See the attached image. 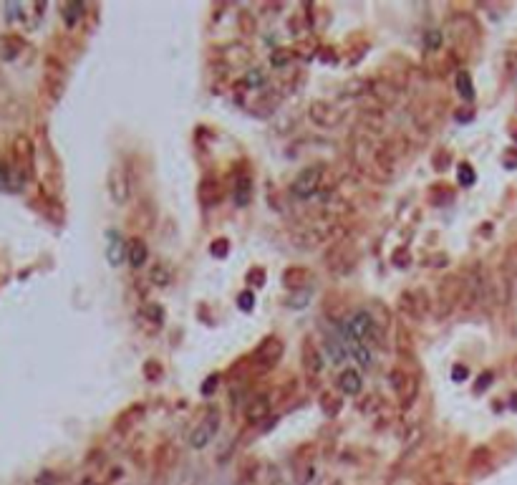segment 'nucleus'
<instances>
[{"label":"nucleus","mask_w":517,"mask_h":485,"mask_svg":"<svg viewBox=\"0 0 517 485\" xmlns=\"http://www.w3.org/2000/svg\"><path fill=\"white\" fill-rule=\"evenodd\" d=\"M300 364H303L305 374H308L310 379H316V377L323 374V352L316 347V341L313 339L303 341V349H300Z\"/></svg>","instance_id":"nucleus-6"},{"label":"nucleus","mask_w":517,"mask_h":485,"mask_svg":"<svg viewBox=\"0 0 517 485\" xmlns=\"http://www.w3.org/2000/svg\"><path fill=\"white\" fill-rule=\"evenodd\" d=\"M280 357H283V341L275 339V336L265 339L258 347V352H255V362H258V367H263V369L275 367V364L280 362Z\"/></svg>","instance_id":"nucleus-7"},{"label":"nucleus","mask_w":517,"mask_h":485,"mask_svg":"<svg viewBox=\"0 0 517 485\" xmlns=\"http://www.w3.org/2000/svg\"><path fill=\"white\" fill-rule=\"evenodd\" d=\"M152 278H154V281H159V286H167L169 278H172V271H169V268L161 263V266H157L154 271H152Z\"/></svg>","instance_id":"nucleus-21"},{"label":"nucleus","mask_w":517,"mask_h":485,"mask_svg":"<svg viewBox=\"0 0 517 485\" xmlns=\"http://www.w3.org/2000/svg\"><path fill=\"white\" fill-rule=\"evenodd\" d=\"M139 316L147 318V321L154 323V326H161V321H164V311H161V306H157V303H144Z\"/></svg>","instance_id":"nucleus-17"},{"label":"nucleus","mask_w":517,"mask_h":485,"mask_svg":"<svg viewBox=\"0 0 517 485\" xmlns=\"http://www.w3.org/2000/svg\"><path fill=\"white\" fill-rule=\"evenodd\" d=\"M235 200H237V205H247V200H250V182H247V177L237 179V185H235Z\"/></svg>","instance_id":"nucleus-20"},{"label":"nucleus","mask_w":517,"mask_h":485,"mask_svg":"<svg viewBox=\"0 0 517 485\" xmlns=\"http://www.w3.org/2000/svg\"><path fill=\"white\" fill-rule=\"evenodd\" d=\"M460 377H462V379H465V377H467V369H465V367H462V369H460V367L454 369V379H460Z\"/></svg>","instance_id":"nucleus-27"},{"label":"nucleus","mask_w":517,"mask_h":485,"mask_svg":"<svg viewBox=\"0 0 517 485\" xmlns=\"http://www.w3.org/2000/svg\"><path fill=\"white\" fill-rule=\"evenodd\" d=\"M457 89H460V94L467 99V101H470V99H475V89H472L470 74H465V71H462V74L457 76Z\"/></svg>","instance_id":"nucleus-19"},{"label":"nucleus","mask_w":517,"mask_h":485,"mask_svg":"<svg viewBox=\"0 0 517 485\" xmlns=\"http://www.w3.org/2000/svg\"><path fill=\"white\" fill-rule=\"evenodd\" d=\"M220 197H222V190H220V185L215 182V179L207 177L205 182H200V200L205 202L207 208H212V205H217Z\"/></svg>","instance_id":"nucleus-14"},{"label":"nucleus","mask_w":517,"mask_h":485,"mask_svg":"<svg viewBox=\"0 0 517 485\" xmlns=\"http://www.w3.org/2000/svg\"><path fill=\"white\" fill-rule=\"evenodd\" d=\"M245 84H247V87H250V89H263L265 84H268V76H265V71L253 69V71H247Z\"/></svg>","instance_id":"nucleus-18"},{"label":"nucleus","mask_w":517,"mask_h":485,"mask_svg":"<svg viewBox=\"0 0 517 485\" xmlns=\"http://www.w3.org/2000/svg\"><path fill=\"white\" fill-rule=\"evenodd\" d=\"M321 177H323L321 165H310V167L300 169V174L293 179L290 190H293V195L300 197V200H310V197L321 190Z\"/></svg>","instance_id":"nucleus-4"},{"label":"nucleus","mask_w":517,"mask_h":485,"mask_svg":"<svg viewBox=\"0 0 517 485\" xmlns=\"http://www.w3.org/2000/svg\"><path fill=\"white\" fill-rule=\"evenodd\" d=\"M220 430V412L217 410H207L205 417L195 425V430L190 433V447L195 450H202L207 445L212 442V437L217 435Z\"/></svg>","instance_id":"nucleus-3"},{"label":"nucleus","mask_w":517,"mask_h":485,"mask_svg":"<svg viewBox=\"0 0 517 485\" xmlns=\"http://www.w3.org/2000/svg\"><path fill=\"white\" fill-rule=\"evenodd\" d=\"M397 392H399V399H402L404 404H409L416 394H419V384H416L414 377L402 374V381L397 384Z\"/></svg>","instance_id":"nucleus-16"},{"label":"nucleus","mask_w":517,"mask_h":485,"mask_svg":"<svg viewBox=\"0 0 517 485\" xmlns=\"http://www.w3.org/2000/svg\"><path fill=\"white\" fill-rule=\"evenodd\" d=\"M288 56H290V53H288V51L275 53V61H273V64H275V66H285V64H288Z\"/></svg>","instance_id":"nucleus-25"},{"label":"nucleus","mask_w":517,"mask_h":485,"mask_svg":"<svg viewBox=\"0 0 517 485\" xmlns=\"http://www.w3.org/2000/svg\"><path fill=\"white\" fill-rule=\"evenodd\" d=\"M147 255H149V250H147L144 240L134 238V240L127 242V260L132 263V268H142L147 263Z\"/></svg>","instance_id":"nucleus-13"},{"label":"nucleus","mask_w":517,"mask_h":485,"mask_svg":"<svg viewBox=\"0 0 517 485\" xmlns=\"http://www.w3.org/2000/svg\"><path fill=\"white\" fill-rule=\"evenodd\" d=\"M346 331H348L353 339L363 341L366 347H381L379 344V323L371 318V313L358 308V311L351 313L348 323H346Z\"/></svg>","instance_id":"nucleus-2"},{"label":"nucleus","mask_w":517,"mask_h":485,"mask_svg":"<svg viewBox=\"0 0 517 485\" xmlns=\"http://www.w3.org/2000/svg\"><path fill=\"white\" fill-rule=\"evenodd\" d=\"M237 485H280V470L268 460H250L237 475Z\"/></svg>","instance_id":"nucleus-1"},{"label":"nucleus","mask_w":517,"mask_h":485,"mask_svg":"<svg viewBox=\"0 0 517 485\" xmlns=\"http://www.w3.org/2000/svg\"><path fill=\"white\" fill-rule=\"evenodd\" d=\"M81 8H84V6H79V3H74V6L66 8V23H69V26H74V23H76V18H74V16H81Z\"/></svg>","instance_id":"nucleus-22"},{"label":"nucleus","mask_w":517,"mask_h":485,"mask_svg":"<svg viewBox=\"0 0 517 485\" xmlns=\"http://www.w3.org/2000/svg\"><path fill=\"white\" fill-rule=\"evenodd\" d=\"M505 291H507V299L515 301L517 299V248H512L505 258Z\"/></svg>","instance_id":"nucleus-10"},{"label":"nucleus","mask_w":517,"mask_h":485,"mask_svg":"<svg viewBox=\"0 0 517 485\" xmlns=\"http://www.w3.org/2000/svg\"><path fill=\"white\" fill-rule=\"evenodd\" d=\"M109 195L116 205H124V202L132 197V177H129L127 167H114L109 174Z\"/></svg>","instance_id":"nucleus-5"},{"label":"nucleus","mask_w":517,"mask_h":485,"mask_svg":"<svg viewBox=\"0 0 517 485\" xmlns=\"http://www.w3.org/2000/svg\"><path fill=\"white\" fill-rule=\"evenodd\" d=\"M310 116L316 119V124H323V127H334L341 121V111L336 104L331 101H316V104L310 106Z\"/></svg>","instance_id":"nucleus-8"},{"label":"nucleus","mask_w":517,"mask_h":485,"mask_svg":"<svg viewBox=\"0 0 517 485\" xmlns=\"http://www.w3.org/2000/svg\"><path fill=\"white\" fill-rule=\"evenodd\" d=\"M268 412H271V402H268V397H255L253 402L245 407V417L250 422H260L263 417H268Z\"/></svg>","instance_id":"nucleus-15"},{"label":"nucleus","mask_w":517,"mask_h":485,"mask_svg":"<svg viewBox=\"0 0 517 485\" xmlns=\"http://www.w3.org/2000/svg\"><path fill=\"white\" fill-rule=\"evenodd\" d=\"M8 182H11V172L0 167V190H8V187H11Z\"/></svg>","instance_id":"nucleus-24"},{"label":"nucleus","mask_w":517,"mask_h":485,"mask_svg":"<svg viewBox=\"0 0 517 485\" xmlns=\"http://www.w3.org/2000/svg\"><path fill=\"white\" fill-rule=\"evenodd\" d=\"M343 339H346V349H348V357L356 364H361L363 369H368V367H371V349H368L363 341L353 339V336L346 331V326H343Z\"/></svg>","instance_id":"nucleus-9"},{"label":"nucleus","mask_w":517,"mask_h":485,"mask_svg":"<svg viewBox=\"0 0 517 485\" xmlns=\"http://www.w3.org/2000/svg\"><path fill=\"white\" fill-rule=\"evenodd\" d=\"M460 179H465V185H472V182H475V172H472L470 165H462L460 167Z\"/></svg>","instance_id":"nucleus-23"},{"label":"nucleus","mask_w":517,"mask_h":485,"mask_svg":"<svg viewBox=\"0 0 517 485\" xmlns=\"http://www.w3.org/2000/svg\"><path fill=\"white\" fill-rule=\"evenodd\" d=\"M109 263L111 266H121L124 260H127V242H124V238L119 235L116 230L109 233Z\"/></svg>","instance_id":"nucleus-12"},{"label":"nucleus","mask_w":517,"mask_h":485,"mask_svg":"<svg viewBox=\"0 0 517 485\" xmlns=\"http://www.w3.org/2000/svg\"><path fill=\"white\" fill-rule=\"evenodd\" d=\"M250 306H253V296L242 294V308H250Z\"/></svg>","instance_id":"nucleus-26"},{"label":"nucleus","mask_w":517,"mask_h":485,"mask_svg":"<svg viewBox=\"0 0 517 485\" xmlns=\"http://www.w3.org/2000/svg\"><path fill=\"white\" fill-rule=\"evenodd\" d=\"M363 381H361V374H358L356 369H343L339 377V389L343 394H348V397H356L358 392H361Z\"/></svg>","instance_id":"nucleus-11"}]
</instances>
